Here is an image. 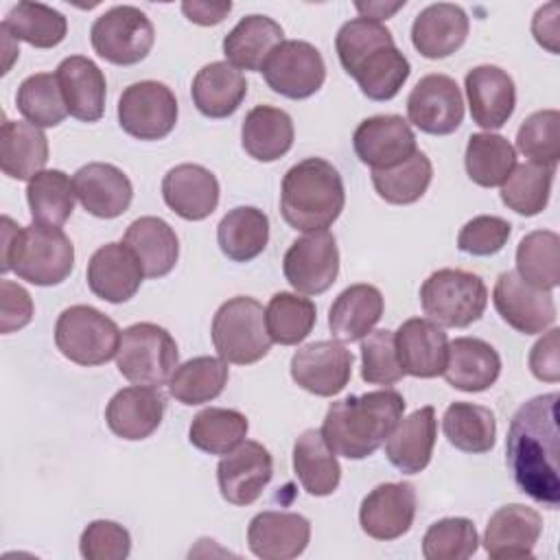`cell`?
<instances>
[{
	"mask_svg": "<svg viewBox=\"0 0 560 560\" xmlns=\"http://www.w3.org/2000/svg\"><path fill=\"white\" fill-rule=\"evenodd\" d=\"M558 392L534 396L510 420L505 462L514 483L549 510L560 505Z\"/></svg>",
	"mask_w": 560,
	"mask_h": 560,
	"instance_id": "cell-1",
	"label": "cell"
},
{
	"mask_svg": "<svg viewBox=\"0 0 560 560\" xmlns=\"http://www.w3.org/2000/svg\"><path fill=\"white\" fill-rule=\"evenodd\" d=\"M343 70L370 101L394 98L409 79L411 63L398 50L392 31L368 18L348 20L335 37Z\"/></svg>",
	"mask_w": 560,
	"mask_h": 560,
	"instance_id": "cell-2",
	"label": "cell"
},
{
	"mask_svg": "<svg viewBox=\"0 0 560 560\" xmlns=\"http://www.w3.org/2000/svg\"><path fill=\"white\" fill-rule=\"evenodd\" d=\"M405 398L396 389H376L348 396L328 407L322 435L335 455L365 459L381 448L405 411Z\"/></svg>",
	"mask_w": 560,
	"mask_h": 560,
	"instance_id": "cell-3",
	"label": "cell"
},
{
	"mask_svg": "<svg viewBox=\"0 0 560 560\" xmlns=\"http://www.w3.org/2000/svg\"><path fill=\"white\" fill-rule=\"evenodd\" d=\"M346 206V188L339 171L324 158H306L282 177L280 212L300 232L330 228Z\"/></svg>",
	"mask_w": 560,
	"mask_h": 560,
	"instance_id": "cell-4",
	"label": "cell"
},
{
	"mask_svg": "<svg viewBox=\"0 0 560 560\" xmlns=\"http://www.w3.org/2000/svg\"><path fill=\"white\" fill-rule=\"evenodd\" d=\"M74 267V245L61 228H20L11 217H2V265L0 271H15L20 280L37 287L63 282Z\"/></svg>",
	"mask_w": 560,
	"mask_h": 560,
	"instance_id": "cell-5",
	"label": "cell"
},
{
	"mask_svg": "<svg viewBox=\"0 0 560 560\" xmlns=\"http://www.w3.org/2000/svg\"><path fill=\"white\" fill-rule=\"evenodd\" d=\"M212 343L225 363L249 365L267 357L271 337L265 324V308L249 295L223 302L212 317Z\"/></svg>",
	"mask_w": 560,
	"mask_h": 560,
	"instance_id": "cell-6",
	"label": "cell"
},
{
	"mask_svg": "<svg viewBox=\"0 0 560 560\" xmlns=\"http://www.w3.org/2000/svg\"><path fill=\"white\" fill-rule=\"evenodd\" d=\"M420 304L427 319L438 326L466 328L483 315L488 289L477 273L446 267L422 282Z\"/></svg>",
	"mask_w": 560,
	"mask_h": 560,
	"instance_id": "cell-7",
	"label": "cell"
},
{
	"mask_svg": "<svg viewBox=\"0 0 560 560\" xmlns=\"http://www.w3.org/2000/svg\"><path fill=\"white\" fill-rule=\"evenodd\" d=\"M177 363V343L166 328L151 322H138L122 330L116 365L129 383L160 387L168 383Z\"/></svg>",
	"mask_w": 560,
	"mask_h": 560,
	"instance_id": "cell-8",
	"label": "cell"
},
{
	"mask_svg": "<svg viewBox=\"0 0 560 560\" xmlns=\"http://www.w3.org/2000/svg\"><path fill=\"white\" fill-rule=\"evenodd\" d=\"M120 330L114 319L88 304L61 311L55 324L57 350L77 365H103L116 357Z\"/></svg>",
	"mask_w": 560,
	"mask_h": 560,
	"instance_id": "cell-9",
	"label": "cell"
},
{
	"mask_svg": "<svg viewBox=\"0 0 560 560\" xmlns=\"http://www.w3.org/2000/svg\"><path fill=\"white\" fill-rule=\"evenodd\" d=\"M90 42L101 59L116 66H133L151 52L155 28L138 7L118 4L94 20Z\"/></svg>",
	"mask_w": 560,
	"mask_h": 560,
	"instance_id": "cell-10",
	"label": "cell"
},
{
	"mask_svg": "<svg viewBox=\"0 0 560 560\" xmlns=\"http://www.w3.org/2000/svg\"><path fill=\"white\" fill-rule=\"evenodd\" d=\"M177 98L160 81H136L118 98V122L136 140H162L177 122Z\"/></svg>",
	"mask_w": 560,
	"mask_h": 560,
	"instance_id": "cell-11",
	"label": "cell"
},
{
	"mask_svg": "<svg viewBox=\"0 0 560 560\" xmlns=\"http://www.w3.org/2000/svg\"><path fill=\"white\" fill-rule=\"evenodd\" d=\"M260 72L276 94L293 101L313 96L326 81L322 52L304 39H284L278 44Z\"/></svg>",
	"mask_w": 560,
	"mask_h": 560,
	"instance_id": "cell-12",
	"label": "cell"
},
{
	"mask_svg": "<svg viewBox=\"0 0 560 560\" xmlns=\"http://www.w3.org/2000/svg\"><path fill=\"white\" fill-rule=\"evenodd\" d=\"M287 282L302 295H319L339 273L337 241L328 230L308 232L291 243L282 258Z\"/></svg>",
	"mask_w": 560,
	"mask_h": 560,
	"instance_id": "cell-13",
	"label": "cell"
},
{
	"mask_svg": "<svg viewBox=\"0 0 560 560\" xmlns=\"http://www.w3.org/2000/svg\"><path fill=\"white\" fill-rule=\"evenodd\" d=\"M407 116L424 133H453L464 120V98L455 79L440 72L422 77L407 96Z\"/></svg>",
	"mask_w": 560,
	"mask_h": 560,
	"instance_id": "cell-14",
	"label": "cell"
},
{
	"mask_svg": "<svg viewBox=\"0 0 560 560\" xmlns=\"http://www.w3.org/2000/svg\"><path fill=\"white\" fill-rule=\"evenodd\" d=\"M492 302L501 319L523 335H538L556 322L551 291L525 282L516 271H503L497 278Z\"/></svg>",
	"mask_w": 560,
	"mask_h": 560,
	"instance_id": "cell-15",
	"label": "cell"
},
{
	"mask_svg": "<svg viewBox=\"0 0 560 560\" xmlns=\"http://www.w3.org/2000/svg\"><path fill=\"white\" fill-rule=\"evenodd\" d=\"M352 376V352L332 339L306 343L291 357V378L315 396L339 394Z\"/></svg>",
	"mask_w": 560,
	"mask_h": 560,
	"instance_id": "cell-16",
	"label": "cell"
},
{
	"mask_svg": "<svg viewBox=\"0 0 560 560\" xmlns=\"http://www.w3.org/2000/svg\"><path fill=\"white\" fill-rule=\"evenodd\" d=\"M273 477L271 453L254 440H243L234 451L223 455L217 466L221 497L232 505L254 503Z\"/></svg>",
	"mask_w": 560,
	"mask_h": 560,
	"instance_id": "cell-17",
	"label": "cell"
},
{
	"mask_svg": "<svg viewBox=\"0 0 560 560\" xmlns=\"http://www.w3.org/2000/svg\"><path fill=\"white\" fill-rule=\"evenodd\" d=\"M352 147L357 158L372 171L392 168L418 151L413 129L398 114H378L361 120L354 129Z\"/></svg>",
	"mask_w": 560,
	"mask_h": 560,
	"instance_id": "cell-18",
	"label": "cell"
},
{
	"mask_svg": "<svg viewBox=\"0 0 560 560\" xmlns=\"http://www.w3.org/2000/svg\"><path fill=\"white\" fill-rule=\"evenodd\" d=\"M416 516V488L389 481L370 490L359 508L361 529L374 540H396L407 534Z\"/></svg>",
	"mask_w": 560,
	"mask_h": 560,
	"instance_id": "cell-19",
	"label": "cell"
},
{
	"mask_svg": "<svg viewBox=\"0 0 560 560\" xmlns=\"http://www.w3.org/2000/svg\"><path fill=\"white\" fill-rule=\"evenodd\" d=\"M311 540V523L298 512H258L247 527V545L256 558L291 560L304 553Z\"/></svg>",
	"mask_w": 560,
	"mask_h": 560,
	"instance_id": "cell-20",
	"label": "cell"
},
{
	"mask_svg": "<svg viewBox=\"0 0 560 560\" xmlns=\"http://www.w3.org/2000/svg\"><path fill=\"white\" fill-rule=\"evenodd\" d=\"M85 278L96 298L120 304L138 293L144 271L125 243H107L90 256Z\"/></svg>",
	"mask_w": 560,
	"mask_h": 560,
	"instance_id": "cell-21",
	"label": "cell"
},
{
	"mask_svg": "<svg viewBox=\"0 0 560 560\" xmlns=\"http://www.w3.org/2000/svg\"><path fill=\"white\" fill-rule=\"evenodd\" d=\"M400 368L409 376L435 378L446 368L448 337L435 322L411 317L394 332Z\"/></svg>",
	"mask_w": 560,
	"mask_h": 560,
	"instance_id": "cell-22",
	"label": "cell"
},
{
	"mask_svg": "<svg viewBox=\"0 0 560 560\" xmlns=\"http://www.w3.org/2000/svg\"><path fill=\"white\" fill-rule=\"evenodd\" d=\"M472 122L483 129H501L516 105V88L512 77L499 66H475L464 79Z\"/></svg>",
	"mask_w": 560,
	"mask_h": 560,
	"instance_id": "cell-23",
	"label": "cell"
},
{
	"mask_svg": "<svg viewBox=\"0 0 560 560\" xmlns=\"http://www.w3.org/2000/svg\"><path fill=\"white\" fill-rule=\"evenodd\" d=\"M74 192L83 210L98 219H116L131 206L133 186L129 177L114 164L90 162L74 177Z\"/></svg>",
	"mask_w": 560,
	"mask_h": 560,
	"instance_id": "cell-24",
	"label": "cell"
},
{
	"mask_svg": "<svg viewBox=\"0 0 560 560\" xmlns=\"http://www.w3.org/2000/svg\"><path fill=\"white\" fill-rule=\"evenodd\" d=\"M166 400L160 389L131 385L118 389L105 409V422L114 435L136 442L149 438L162 422Z\"/></svg>",
	"mask_w": 560,
	"mask_h": 560,
	"instance_id": "cell-25",
	"label": "cell"
},
{
	"mask_svg": "<svg viewBox=\"0 0 560 560\" xmlns=\"http://www.w3.org/2000/svg\"><path fill=\"white\" fill-rule=\"evenodd\" d=\"M542 534V516L523 503L499 508L483 534V547L490 558H532Z\"/></svg>",
	"mask_w": 560,
	"mask_h": 560,
	"instance_id": "cell-26",
	"label": "cell"
},
{
	"mask_svg": "<svg viewBox=\"0 0 560 560\" xmlns=\"http://www.w3.org/2000/svg\"><path fill=\"white\" fill-rule=\"evenodd\" d=\"M164 203L186 221H201L219 206V182L201 164H177L162 179Z\"/></svg>",
	"mask_w": 560,
	"mask_h": 560,
	"instance_id": "cell-27",
	"label": "cell"
},
{
	"mask_svg": "<svg viewBox=\"0 0 560 560\" xmlns=\"http://www.w3.org/2000/svg\"><path fill=\"white\" fill-rule=\"evenodd\" d=\"M468 15L459 4L435 2L424 7L411 24V44L427 59H444L468 37Z\"/></svg>",
	"mask_w": 560,
	"mask_h": 560,
	"instance_id": "cell-28",
	"label": "cell"
},
{
	"mask_svg": "<svg viewBox=\"0 0 560 560\" xmlns=\"http://www.w3.org/2000/svg\"><path fill=\"white\" fill-rule=\"evenodd\" d=\"M66 109L72 118L96 122L105 112L107 83L103 70L83 55L66 57L55 72Z\"/></svg>",
	"mask_w": 560,
	"mask_h": 560,
	"instance_id": "cell-29",
	"label": "cell"
},
{
	"mask_svg": "<svg viewBox=\"0 0 560 560\" xmlns=\"http://www.w3.org/2000/svg\"><path fill=\"white\" fill-rule=\"evenodd\" d=\"M438 438V418L431 405L416 409L398 424L385 440V455L394 468L405 475L422 472L433 455Z\"/></svg>",
	"mask_w": 560,
	"mask_h": 560,
	"instance_id": "cell-30",
	"label": "cell"
},
{
	"mask_svg": "<svg viewBox=\"0 0 560 560\" xmlns=\"http://www.w3.org/2000/svg\"><path fill=\"white\" fill-rule=\"evenodd\" d=\"M501 374L499 352L483 339L457 337L448 341L444 381L459 392H483L497 383Z\"/></svg>",
	"mask_w": 560,
	"mask_h": 560,
	"instance_id": "cell-31",
	"label": "cell"
},
{
	"mask_svg": "<svg viewBox=\"0 0 560 560\" xmlns=\"http://www.w3.org/2000/svg\"><path fill=\"white\" fill-rule=\"evenodd\" d=\"M383 293L374 284H350L335 298L328 311L332 337L343 343L363 339L383 317Z\"/></svg>",
	"mask_w": 560,
	"mask_h": 560,
	"instance_id": "cell-32",
	"label": "cell"
},
{
	"mask_svg": "<svg viewBox=\"0 0 560 560\" xmlns=\"http://www.w3.org/2000/svg\"><path fill=\"white\" fill-rule=\"evenodd\" d=\"M122 243L133 252L147 278H162L173 271L179 258L175 230L160 217H140L125 230Z\"/></svg>",
	"mask_w": 560,
	"mask_h": 560,
	"instance_id": "cell-33",
	"label": "cell"
},
{
	"mask_svg": "<svg viewBox=\"0 0 560 560\" xmlns=\"http://www.w3.org/2000/svg\"><path fill=\"white\" fill-rule=\"evenodd\" d=\"M190 96L203 116L228 118L247 96V81L243 72L232 63L212 61L195 74Z\"/></svg>",
	"mask_w": 560,
	"mask_h": 560,
	"instance_id": "cell-34",
	"label": "cell"
},
{
	"mask_svg": "<svg viewBox=\"0 0 560 560\" xmlns=\"http://www.w3.org/2000/svg\"><path fill=\"white\" fill-rule=\"evenodd\" d=\"M48 162L46 133L24 120L4 118L0 129V168L11 179L31 182Z\"/></svg>",
	"mask_w": 560,
	"mask_h": 560,
	"instance_id": "cell-35",
	"label": "cell"
},
{
	"mask_svg": "<svg viewBox=\"0 0 560 560\" xmlns=\"http://www.w3.org/2000/svg\"><path fill=\"white\" fill-rule=\"evenodd\" d=\"M284 42L282 26L267 15H245L223 37V55L238 70H262L271 50Z\"/></svg>",
	"mask_w": 560,
	"mask_h": 560,
	"instance_id": "cell-36",
	"label": "cell"
},
{
	"mask_svg": "<svg viewBox=\"0 0 560 560\" xmlns=\"http://www.w3.org/2000/svg\"><path fill=\"white\" fill-rule=\"evenodd\" d=\"M293 136L291 116L271 105H256L241 125V144L258 162H273L287 155L293 147Z\"/></svg>",
	"mask_w": 560,
	"mask_h": 560,
	"instance_id": "cell-37",
	"label": "cell"
},
{
	"mask_svg": "<svg viewBox=\"0 0 560 560\" xmlns=\"http://www.w3.org/2000/svg\"><path fill=\"white\" fill-rule=\"evenodd\" d=\"M293 470L311 497H328L339 488L341 466L319 429H306L293 444Z\"/></svg>",
	"mask_w": 560,
	"mask_h": 560,
	"instance_id": "cell-38",
	"label": "cell"
},
{
	"mask_svg": "<svg viewBox=\"0 0 560 560\" xmlns=\"http://www.w3.org/2000/svg\"><path fill=\"white\" fill-rule=\"evenodd\" d=\"M217 243L234 262H249L269 243V219L254 206L232 208L217 225Z\"/></svg>",
	"mask_w": 560,
	"mask_h": 560,
	"instance_id": "cell-39",
	"label": "cell"
},
{
	"mask_svg": "<svg viewBox=\"0 0 560 560\" xmlns=\"http://www.w3.org/2000/svg\"><path fill=\"white\" fill-rule=\"evenodd\" d=\"M228 376L230 370L221 357H195L175 368L168 394L182 405H203L223 392Z\"/></svg>",
	"mask_w": 560,
	"mask_h": 560,
	"instance_id": "cell-40",
	"label": "cell"
},
{
	"mask_svg": "<svg viewBox=\"0 0 560 560\" xmlns=\"http://www.w3.org/2000/svg\"><path fill=\"white\" fill-rule=\"evenodd\" d=\"M442 431L457 451L488 453L497 440V420L492 409L457 400L446 407Z\"/></svg>",
	"mask_w": 560,
	"mask_h": 560,
	"instance_id": "cell-41",
	"label": "cell"
},
{
	"mask_svg": "<svg viewBox=\"0 0 560 560\" xmlns=\"http://www.w3.org/2000/svg\"><path fill=\"white\" fill-rule=\"evenodd\" d=\"M464 166L477 186L494 188L501 186L516 166V149L499 133H472L466 144Z\"/></svg>",
	"mask_w": 560,
	"mask_h": 560,
	"instance_id": "cell-42",
	"label": "cell"
},
{
	"mask_svg": "<svg viewBox=\"0 0 560 560\" xmlns=\"http://www.w3.org/2000/svg\"><path fill=\"white\" fill-rule=\"evenodd\" d=\"M74 184L59 168L37 173L26 186V201L33 223L61 228L74 210Z\"/></svg>",
	"mask_w": 560,
	"mask_h": 560,
	"instance_id": "cell-43",
	"label": "cell"
},
{
	"mask_svg": "<svg viewBox=\"0 0 560 560\" xmlns=\"http://www.w3.org/2000/svg\"><path fill=\"white\" fill-rule=\"evenodd\" d=\"M15 42L22 39L35 48H52L63 42L68 33V20L61 11L42 2H18L11 7L0 24Z\"/></svg>",
	"mask_w": 560,
	"mask_h": 560,
	"instance_id": "cell-44",
	"label": "cell"
},
{
	"mask_svg": "<svg viewBox=\"0 0 560 560\" xmlns=\"http://www.w3.org/2000/svg\"><path fill=\"white\" fill-rule=\"evenodd\" d=\"M556 166L523 162L512 168L508 179L501 184V201L523 217L540 214L551 195Z\"/></svg>",
	"mask_w": 560,
	"mask_h": 560,
	"instance_id": "cell-45",
	"label": "cell"
},
{
	"mask_svg": "<svg viewBox=\"0 0 560 560\" xmlns=\"http://www.w3.org/2000/svg\"><path fill=\"white\" fill-rule=\"evenodd\" d=\"M516 273L542 291L556 289L560 282V236L551 230L525 234L516 247Z\"/></svg>",
	"mask_w": 560,
	"mask_h": 560,
	"instance_id": "cell-46",
	"label": "cell"
},
{
	"mask_svg": "<svg viewBox=\"0 0 560 560\" xmlns=\"http://www.w3.org/2000/svg\"><path fill=\"white\" fill-rule=\"evenodd\" d=\"M315 322V302L298 293H273L265 308L267 332L271 341L280 346H298L300 341H304L311 335Z\"/></svg>",
	"mask_w": 560,
	"mask_h": 560,
	"instance_id": "cell-47",
	"label": "cell"
},
{
	"mask_svg": "<svg viewBox=\"0 0 560 560\" xmlns=\"http://www.w3.org/2000/svg\"><path fill=\"white\" fill-rule=\"evenodd\" d=\"M247 418L236 409L208 407L199 411L188 429V440L195 448L210 455H228L247 435Z\"/></svg>",
	"mask_w": 560,
	"mask_h": 560,
	"instance_id": "cell-48",
	"label": "cell"
},
{
	"mask_svg": "<svg viewBox=\"0 0 560 560\" xmlns=\"http://www.w3.org/2000/svg\"><path fill=\"white\" fill-rule=\"evenodd\" d=\"M431 177L433 164L422 151H416L411 158L392 168L372 171L374 190L381 199L394 206H407L418 201L427 192Z\"/></svg>",
	"mask_w": 560,
	"mask_h": 560,
	"instance_id": "cell-49",
	"label": "cell"
},
{
	"mask_svg": "<svg viewBox=\"0 0 560 560\" xmlns=\"http://www.w3.org/2000/svg\"><path fill=\"white\" fill-rule=\"evenodd\" d=\"M15 105L26 122L39 129L57 127L68 116L59 81L50 72H37L26 77L18 88Z\"/></svg>",
	"mask_w": 560,
	"mask_h": 560,
	"instance_id": "cell-50",
	"label": "cell"
},
{
	"mask_svg": "<svg viewBox=\"0 0 560 560\" xmlns=\"http://www.w3.org/2000/svg\"><path fill=\"white\" fill-rule=\"evenodd\" d=\"M479 547V534L470 518H440L422 536V556L427 560H466Z\"/></svg>",
	"mask_w": 560,
	"mask_h": 560,
	"instance_id": "cell-51",
	"label": "cell"
},
{
	"mask_svg": "<svg viewBox=\"0 0 560 560\" xmlns=\"http://www.w3.org/2000/svg\"><path fill=\"white\" fill-rule=\"evenodd\" d=\"M516 149L529 162L558 166L560 162V112L538 109L516 131Z\"/></svg>",
	"mask_w": 560,
	"mask_h": 560,
	"instance_id": "cell-52",
	"label": "cell"
},
{
	"mask_svg": "<svg viewBox=\"0 0 560 560\" xmlns=\"http://www.w3.org/2000/svg\"><path fill=\"white\" fill-rule=\"evenodd\" d=\"M405 376L392 330H372L361 339V378L370 385H394Z\"/></svg>",
	"mask_w": 560,
	"mask_h": 560,
	"instance_id": "cell-53",
	"label": "cell"
},
{
	"mask_svg": "<svg viewBox=\"0 0 560 560\" xmlns=\"http://www.w3.org/2000/svg\"><path fill=\"white\" fill-rule=\"evenodd\" d=\"M79 551L88 560H125L131 551V536L120 523L98 518L81 532Z\"/></svg>",
	"mask_w": 560,
	"mask_h": 560,
	"instance_id": "cell-54",
	"label": "cell"
},
{
	"mask_svg": "<svg viewBox=\"0 0 560 560\" xmlns=\"http://www.w3.org/2000/svg\"><path fill=\"white\" fill-rule=\"evenodd\" d=\"M510 234V221L494 214H479L459 230L457 247L470 256H492L505 247Z\"/></svg>",
	"mask_w": 560,
	"mask_h": 560,
	"instance_id": "cell-55",
	"label": "cell"
},
{
	"mask_svg": "<svg viewBox=\"0 0 560 560\" xmlns=\"http://www.w3.org/2000/svg\"><path fill=\"white\" fill-rule=\"evenodd\" d=\"M33 319L31 293L18 282H0V332L9 335L24 328Z\"/></svg>",
	"mask_w": 560,
	"mask_h": 560,
	"instance_id": "cell-56",
	"label": "cell"
},
{
	"mask_svg": "<svg viewBox=\"0 0 560 560\" xmlns=\"http://www.w3.org/2000/svg\"><path fill=\"white\" fill-rule=\"evenodd\" d=\"M529 370L538 381H560V330H547L529 350Z\"/></svg>",
	"mask_w": 560,
	"mask_h": 560,
	"instance_id": "cell-57",
	"label": "cell"
},
{
	"mask_svg": "<svg viewBox=\"0 0 560 560\" xmlns=\"http://www.w3.org/2000/svg\"><path fill=\"white\" fill-rule=\"evenodd\" d=\"M532 33H534L536 42L542 48L558 55V33H560V28H558V4L556 2H549V4L540 7L534 13Z\"/></svg>",
	"mask_w": 560,
	"mask_h": 560,
	"instance_id": "cell-58",
	"label": "cell"
},
{
	"mask_svg": "<svg viewBox=\"0 0 560 560\" xmlns=\"http://www.w3.org/2000/svg\"><path fill=\"white\" fill-rule=\"evenodd\" d=\"M182 11L184 15L199 24V26H214V24H221L228 13L232 11V2H182Z\"/></svg>",
	"mask_w": 560,
	"mask_h": 560,
	"instance_id": "cell-59",
	"label": "cell"
},
{
	"mask_svg": "<svg viewBox=\"0 0 560 560\" xmlns=\"http://www.w3.org/2000/svg\"><path fill=\"white\" fill-rule=\"evenodd\" d=\"M354 7L361 13V18L383 22V20L392 18L398 9H402L405 0H398V2H357Z\"/></svg>",
	"mask_w": 560,
	"mask_h": 560,
	"instance_id": "cell-60",
	"label": "cell"
}]
</instances>
